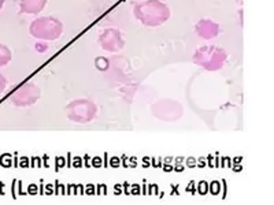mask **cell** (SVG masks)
I'll return each mask as SVG.
<instances>
[{
    "mask_svg": "<svg viewBox=\"0 0 274 205\" xmlns=\"http://www.w3.org/2000/svg\"><path fill=\"white\" fill-rule=\"evenodd\" d=\"M133 14L144 26L158 27L166 23L172 11L170 7L161 0H144L134 6Z\"/></svg>",
    "mask_w": 274,
    "mask_h": 205,
    "instance_id": "6da1fadb",
    "label": "cell"
},
{
    "mask_svg": "<svg viewBox=\"0 0 274 205\" xmlns=\"http://www.w3.org/2000/svg\"><path fill=\"white\" fill-rule=\"evenodd\" d=\"M227 52L225 48L218 46H203L195 51L192 62L196 66L207 71H218L225 66Z\"/></svg>",
    "mask_w": 274,
    "mask_h": 205,
    "instance_id": "7a4b0ae2",
    "label": "cell"
},
{
    "mask_svg": "<svg viewBox=\"0 0 274 205\" xmlns=\"http://www.w3.org/2000/svg\"><path fill=\"white\" fill-rule=\"evenodd\" d=\"M29 33L40 41H55L63 34V23L55 17H40L30 22Z\"/></svg>",
    "mask_w": 274,
    "mask_h": 205,
    "instance_id": "3957f363",
    "label": "cell"
},
{
    "mask_svg": "<svg viewBox=\"0 0 274 205\" xmlns=\"http://www.w3.org/2000/svg\"><path fill=\"white\" fill-rule=\"evenodd\" d=\"M66 115L69 120L80 125H87L96 118L98 106L88 99H77L66 106Z\"/></svg>",
    "mask_w": 274,
    "mask_h": 205,
    "instance_id": "277c9868",
    "label": "cell"
},
{
    "mask_svg": "<svg viewBox=\"0 0 274 205\" xmlns=\"http://www.w3.org/2000/svg\"><path fill=\"white\" fill-rule=\"evenodd\" d=\"M151 113L156 119L163 122H175L182 116L184 108L181 103L172 99L158 100L151 106Z\"/></svg>",
    "mask_w": 274,
    "mask_h": 205,
    "instance_id": "5b68a950",
    "label": "cell"
},
{
    "mask_svg": "<svg viewBox=\"0 0 274 205\" xmlns=\"http://www.w3.org/2000/svg\"><path fill=\"white\" fill-rule=\"evenodd\" d=\"M40 89L33 82H26L18 86L10 96V101L15 107H30L37 103L40 99Z\"/></svg>",
    "mask_w": 274,
    "mask_h": 205,
    "instance_id": "8992f818",
    "label": "cell"
},
{
    "mask_svg": "<svg viewBox=\"0 0 274 205\" xmlns=\"http://www.w3.org/2000/svg\"><path fill=\"white\" fill-rule=\"evenodd\" d=\"M99 46L103 51L107 52H120L125 46V39L124 34L121 33L115 27H106L100 34H99Z\"/></svg>",
    "mask_w": 274,
    "mask_h": 205,
    "instance_id": "52a82bcc",
    "label": "cell"
},
{
    "mask_svg": "<svg viewBox=\"0 0 274 205\" xmlns=\"http://www.w3.org/2000/svg\"><path fill=\"white\" fill-rule=\"evenodd\" d=\"M220 25L210 18H201L195 25V33L198 34L203 40H213L220 36Z\"/></svg>",
    "mask_w": 274,
    "mask_h": 205,
    "instance_id": "ba28073f",
    "label": "cell"
},
{
    "mask_svg": "<svg viewBox=\"0 0 274 205\" xmlns=\"http://www.w3.org/2000/svg\"><path fill=\"white\" fill-rule=\"evenodd\" d=\"M47 3L48 0H20V14H40L46 8Z\"/></svg>",
    "mask_w": 274,
    "mask_h": 205,
    "instance_id": "9c48e42d",
    "label": "cell"
},
{
    "mask_svg": "<svg viewBox=\"0 0 274 205\" xmlns=\"http://www.w3.org/2000/svg\"><path fill=\"white\" fill-rule=\"evenodd\" d=\"M13 59V53L10 48L4 44H0V67L7 66Z\"/></svg>",
    "mask_w": 274,
    "mask_h": 205,
    "instance_id": "30bf717a",
    "label": "cell"
},
{
    "mask_svg": "<svg viewBox=\"0 0 274 205\" xmlns=\"http://www.w3.org/2000/svg\"><path fill=\"white\" fill-rule=\"evenodd\" d=\"M96 67L99 70H106L108 67V62L106 58H96Z\"/></svg>",
    "mask_w": 274,
    "mask_h": 205,
    "instance_id": "8fae6325",
    "label": "cell"
},
{
    "mask_svg": "<svg viewBox=\"0 0 274 205\" xmlns=\"http://www.w3.org/2000/svg\"><path fill=\"white\" fill-rule=\"evenodd\" d=\"M6 88H7V78L3 75V74H0V93L4 92Z\"/></svg>",
    "mask_w": 274,
    "mask_h": 205,
    "instance_id": "7c38bea8",
    "label": "cell"
},
{
    "mask_svg": "<svg viewBox=\"0 0 274 205\" xmlns=\"http://www.w3.org/2000/svg\"><path fill=\"white\" fill-rule=\"evenodd\" d=\"M3 7H4V0H0V11L3 10Z\"/></svg>",
    "mask_w": 274,
    "mask_h": 205,
    "instance_id": "4fadbf2b",
    "label": "cell"
}]
</instances>
